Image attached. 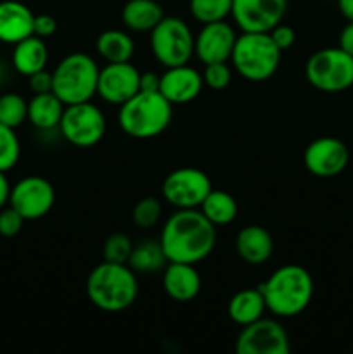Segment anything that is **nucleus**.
<instances>
[{
    "label": "nucleus",
    "mask_w": 353,
    "mask_h": 354,
    "mask_svg": "<svg viewBox=\"0 0 353 354\" xmlns=\"http://www.w3.org/2000/svg\"><path fill=\"white\" fill-rule=\"evenodd\" d=\"M159 242L168 261L197 265L213 252L217 227L201 209H176L166 220Z\"/></svg>",
    "instance_id": "f257e3e1"
},
{
    "label": "nucleus",
    "mask_w": 353,
    "mask_h": 354,
    "mask_svg": "<svg viewBox=\"0 0 353 354\" xmlns=\"http://www.w3.org/2000/svg\"><path fill=\"white\" fill-rule=\"evenodd\" d=\"M258 289L265 297L270 313L279 318H294L311 303L315 286L307 268L300 265H284L260 283Z\"/></svg>",
    "instance_id": "f03ea898"
},
{
    "label": "nucleus",
    "mask_w": 353,
    "mask_h": 354,
    "mask_svg": "<svg viewBox=\"0 0 353 354\" xmlns=\"http://www.w3.org/2000/svg\"><path fill=\"white\" fill-rule=\"evenodd\" d=\"M138 296L137 273L123 263L102 261L87 279V297L99 310L107 313L125 311Z\"/></svg>",
    "instance_id": "7ed1b4c3"
},
{
    "label": "nucleus",
    "mask_w": 353,
    "mask_h": 354,
    "mask_svg": "<svg viewBox=\"0 0 353 354\" xmlns=\"http://www.w3.org/2000/svg\"><path fill=\"white\" fill-rule=\"evenodd\" d=\"M173 106L159 92H138L120 106L118 123L132 138L159 137L172 123Z\"/></svg>",
    "instance_id": "20e7f679"
},
{
    "label": "nucleus",
    "mask_w": 353,
    "mask_h": 354,
    "mask_svg": "<svg viewBox=\"0 0 353 354\" xmlns=\"http://www.w3.org/2000/svg\"><path fill=\"white\" fill-rule=\"evenodd\" d=\"M280 55L282 50L273 44L270 33H242L235 40L230 61L242 78L262 83L275 75Z\"/></svg>",
    "instance_id": "39448f33"
},
{
    "label": "nucleus",
    "mask_w": 353,
    "mask_h": 354,
    "mask_svg": "<svg viewBox=\"0 0 353 354\" xmlns=\"http://www.w3.org/2000/svg\"><path fill=\"white\" fill-rule=\"evenodd\" d=\"M99 71V66L89 54L73 52L66 55L52 71V78H54L52 92L66 106L89 102L97 93Z\"/></svg>",
    "instance_id": "423d86ee"
},
{
    "label": "nucleus",
    "mask_w": 353,
    "mask_h": 354,
    "mask_svg": "<svg viewBox=\"0 0 353 354\" xmlns=\"http://www.w3.org/2000/svg\"><path fill=\"white\" fill-rule=\"evenodd\" d=\"M305 76L320 92H345L353 86V55L339 47L320 48L308 57Z\"/></svg>",
    "instance_id": "0eeeda50"
},
{
    "label": "nucleus",
    "mask_w": 353,
    "mask_h": 354,
    "mask_svg": "<svg viewBox=\"0 0 353 354\" xmlns=\"http://www.w3.org/2000/svg\"><path fill=\"white\" fill-rule=\"evenodd\" d=\"M194 35L180 17L165 16L151 31V48L156 61L165 68L189 64L194 55Z\"/></svg>",
    "instance_id": "6e6552de"
},
{
    "label": "nucleus",
    "mask_w": 353,
    "mask_h": 354,
    "mask_svg": "<svg viewBox=\"0 0 353 354\" xmlns=\"http://www.w3.org/2000/svg\"><path fill=\"white\" fill-rule=\"evenodd\" d=\"M106 128L104 113L90 100L66 106L59 123V130L66 142L80 149H89L99 144L106 135Z\"/></svg>",
    "instance_id": "1a4fd4ad"
},
{
    "label": "nucleus",
    "mask_w": 353,
    "mask_h": 354,
    "mask_svg": "<svg viewBox=\"0 0 353 354\" xmlns=\"http://www.w3.org/2000/svg\"><path fill=\"white\" fill-rule=\"evenodd\" d=\"M213 185L203 169L179 168L173 169L163 180V199L176 209H199L203 201Z\"/></svg>",
    "instance_id": "9d476101"
},
{
    "label": "nucleus",
    "mask_w": 353,
    "mask_h": 354,
    "mask_svg": "<svg viewBox=\"0 0 353 354\" xmlns=\"http://www.w3.org/2000/svg\"><path fill=\"white\" fill-rule=\"evenodd\" d=\"M235 351L239 354H289V335L279 322L262 317L242 327L235 341Z\"/></svg>",
    "instance_id": "9b49d317"
},
{
    "label": "nucleus",
    "mask_w": 353,
    "mask_h": 354,
    "mask_svg": "<svg viewBox=\"0 0 353 354\" xmlns=\"http://www.w3.org/2000/svg\"><path fill=\"white\" fill-rule=\"evenodd\" d=\"M54 204L55 189L44 176H26L19 180L10 190L9 206H12L26 221L47 216Z\"/></svg>",
    "instance_id": "f8f14e48"
},
{
    "label": "nucleus",
    "mask_w": 353,
    "mask_h": 354,
    "mask_svg": "<svg viewBox=\"0 0 353 354\" xmlns=\"http://www.w3.org/2000/svg\"><path fill=\"white\" fill-rule=\"evenodd\" d=\"M286 12L287 0H232L230 16L242 33H270Z\"/></svg>",
    "instance_id": "ddd939ff"
},
{
    "label": "nucleus",
    "mask_w": 353,
    "mask_h": 354,
    "mask_svg": "<svg viewBox=\"0 0 353 354\" xmlns=\"http://www.w3.org/2000/svg\"><path fill=\"white\" fill-rule=\"evenodd\" d=\"M305 168L317 178H334L350 162V151L336 137H320L307 145L303 154Z\"/></svg>",
    "instance_id": "4468645a"
},
{
    "label": "nucleus",
    "mask_w": 353,
    "mask_h": 354,
    "mask_svg": "<svg viewBox=\"0 0 353 354\" xmlns=\"http://www.w3.org/2000/svg\"><path fill=\"white\" fill-rule=\"evenodd\" d=\"M141 90V71L132 62H107L99 71L97 95L106 102L121 106Z\"/></svg>",
    "instance_id": "2eb2a0df"
},
{
    "label": "nucleus",
    "mask_w": 353,
    "mask_h": 354,
    "mask_svg": "<svg viewBox=\"0 0 353 354\" xmlns=\"http://www.w3.org/2000/svg\"><path fill=\"white\" fill-rule=\"evenodd\" d=\"M235 40H237V35L227 21L206 23L194 38V54L203 64L228 62Z\"/></svg>",
    "instance_id": "dca6fc26"
},
{
    "label": "nucleus",
    "mask_w": 353,
    "mask_h": 354,
    "mask_svg": "<svg viewBox=\"0 0 353 354\" xmlns=\"http://www.w3.org/2000/svg\"><path fill=\"white\" fill-rule=\"evenodd\" d=\"M203 75L197 69L190 68L189 64L173 66V68H166V71L161 75L159 93L172 106H179V104L192 102L203 92Z\"/></svg>",
    "instance_id": "f3484780"
},
{
    "label": "nucleus",
    "mask_w": 353,
    "mask_h": 354,
    "mask_svg": "<svg viewBox=\"0 0 353 354\" xmlns=\"http://www.w3.org/2000/svg\"><path fill=\"white\" fill-rule=\"evenodd\" d=\"M163 289L175 303H190L201 292V277L196 265L168 261L163 272Z\"/></svg>",
    "instance_id": "a211bd4d"
},
{
    "label": "nucleus",
    "mask_w": 353,
    "mask_h": 354,
    "mask_svg": "<svg viewBox=\"0 0 353 354\" xmlns=\"http://www.w3.org/2000/svg\"><path fill=\"white\" fill-rule=\"evenodd\" d=\"M35 14L17 0L0 2V41L16 45L33 35Z\"/></svg>",
    "instance_id": "6ab92c4d"
},
{
    "label": "nucleus",
    "mask_w": 353,
    "mask_h": 354,
    "mask_svg": "<svg viewBox=\"0 0 353 354\" xmlns=\"http://www.w3.org/2000/svg\"><path fill=\"white\" fill-rule=\"evenodd\" d=\"M235 251L248 265H263L273 254V239L266 228L248 225L235 237Z\"/></svg>",
    "instance_id": "aec40b11"
},
{
    "label": "nucleus",
    "mask_w": 353,
    "mask_h": 354,
    "mask_svg": "<svg viewBox=\"0 0 353 354\" xmlns=\"http://www.w3.org/2000/svg\"><path fill=\"white\" fill-rule=\"evenodd\" d=\"M48 50L44 38L31 35L24 40L17 41L12 50V66L23 76H31L33 73L47 68Z\"/></svg>",
    "instance_id": "412c9836"
},
{
    "label": "nucleus",
    "mask_w": 353,
    "mask_h": 354,
    "mask_svg": "<svg viewBox=\"0 0 353 354\" xmlns=\"http://www.w3.org/2000/svg\"><path fill=\"white\" fill-rule=\"evenodd\" d=\"M265 311H269L266 310L265 297H263L262 290L258 287H255V289H242L235 292L230 297L227 306L228 318L234 324L241 325V327L265 317Z\"/></svg>",
    "instance_id": "4be33fe9"
},
{
    "label": "nucleus",
    "mask_w": 353,
    "mask_h": 354,
    "mask_svg": "<svg viewBox=\"0 0 353 354\" xmlns=\"http://www.w3.org/2000/svg\"><path fill=\"white\" fill-rule=\"evenodd\" d=\"M66 104L54 92L33 93V99L28 100V121L38 130L59 128Z\"/></svg>",
    "instance_id": "5701e85b"
},
{
    "label": "nucleus",
    "mask_w": 353,
    "mask_h": 354,
    "mask_svg": "<svg viewBox=\"0 0 353 354\" xmlns=\"http://www.w3.org/2000/svg\"><path fill=\"white\" fill-rule=\"evenodd\" d=\"M165 17V10L156 0H128L121 10L125 26L132 31H152Z\"/></svg>",
    "instance_id": "b1692460"
},
{
    "label": "nucleus",
    "mask_w": 353,
    "mask_h": 354,
    "mask_svg": "<svg viewBox=\"0 0 353 354\" xmlns=\"http://www.w3.org/2000/svg\"><path fill=\"white\" fill-rule=\"evenodd\" d=\"M97 52L106 62H130L135 44L128 33L121 30H106L97 37Z\"/></svg>",
    "instance_id": "393cba45"
},
{
    "label": "nucleus",
    "mask_w": 353,
    "mask_h": 354,
    "mask_svg": "<svg viewBox=\"0 0 353 354\" xmlns=\"http://www.w3.org/2000/svg\"><path fill=\"white\" fill-rule=\"evenodd\" d=\"M201 213L215 225V227H225L230 225L237 218L239 207L234 196L225 190H215L208 194L206 199L201 204Z\"/></svg>",
    "instance_id": "a878e982"
},
{
    "label": "nucleus",
    "mask_w": 353,
    "mask_h": 354,
    "mask_svg": "<svg viewBox=\"0 0 353 354\" xmlns=\"http://www.w3.org/2000/svg\"><path fill=\"white\" fill-rule=\"evenodd\" d=\"M166 263H168V259L163 252L161 242L144 241L134 245V251H132L127 265L135 273H156L165 268Z\"/></svg>",
    "instance_id": "bb28decb"
},
{
    "label": "nucleus",
    "mask_w": 353,
    "mask_h": 354,
    "mask_svg": "<svg viewBox=\"0 0 353 354\" xmlns=\"http://www.w3.org/2000/svg\"><path fill=\"white\" fill-rule=\"evenodd\" d=\"M190 14L199 23L225 21L232 12V0H190Z\"/></svg>",
    "instance_id": "cd10ccee"
},
{
    "label": "nucleus",
    "mask_w": 353,
    "mask_h": 354,
    "mask_svg": "<svg viewBox=\"0 0 353 354\" xmlns=\"http://www.w3.org/2000/svg\"><path fill=\"white\" fill-rule=\"evenodd\" d=\"M28 120V100L19 93L0 95V123L16 130Z\"/></svg>",
    "instance_id": "c85d7f7f"
},
{
    "label": "nucleus",
    "mask_w": 353,
    "mask_h": 354,
    "mask_svg": "<svg viewBox=\"0 0 353 354\" xmlns=\"http://www.w3.org/2000/svg\"><path fill=\"white\" fill-rule=\"evenodd\" d=\"M21 156L19 138L14 128L0 123V171H9L17 165Z\"/></svg>",
    "instance_id": "c756f323"
},
{
    "label": "nucleus",
    "mask_w": 353,
    "mask_h": 354,
    "mask_svg": "<svg viewBox=\"0 0 353 354\" xmlns=\"http://www.w3.org/2000/svg\"><path fill=\"white\" fill-rule=\"evenodd\" d=\"M163 214V204L158 197H144L138 201L132 211V220L142 230H147L158 225Z\"/></svg>",
    "instance_id": "7c9ffc66"
},
{
    "label": "nucleus",
    "mask_w": 353,
    "mask_h": 354,
    "mask_svg": "<svg viewBox=\"0 0 353 354\" xmlns=\"http://www.w3.org/2000/svg\"><path fill=\"white\" fill-rule=\"evenodd\" d=\"M134 251V242L125 234H111L102 244V258L109 263H123L127 265Z\"/></svg>",
    "instance_id": "2f4dec72"
},
{
    "label": "nucleus",
    "mask_w": 353,
    "mask_h": 354,
    "mask_svg": "<svg viewBox=\"0 0 353 354\" xmlns=\"http://www.w3.org/2000/svg\"><path fill=\"white\" fill-rule=\"evenodd\" d=\"M204 85L211 90H225L232 82V69L227 62L206 64L203 73Z\"/></svg>",
    "instance_id": "473e14b6"
},
{
    "label": "nucleus",
    "mask_w": 353,
    "mask_h": 354,
    "mask_svg": "<svg viewBox=\"0 0 353 354\" xmlns=\"http://www.w3.org/2000/svg\"><path fill=\"white\" fill-rule=\"evenodd\" d=\"M24 221L26 220L12 206L2 207L0 209V235L7 239L16 237L23 230Z\"/></svg>",
    "instance_id": "72a5a7b5"
},
{
    "label": "nucleus",
    "mask_w": 353,
    "mask_h": 354,
    "mask_svg": "<svg viewBox=\"0 0 353 354\" xmlns=\"http://www.w3.org/2000/svg\"><path fill=\"white\" fill-rule=\"evenodd\" d=\"M270 37H272L273 44H275L282 52L293 47L294 40H296V33H294L293 28L282 23H279L272 31H270Z\"/></svg>",
    "instance_id": "f704fd0d"
},
{
    "label": "nucleus",
    "mask_w": 353,
    "mask_h": 354,
    "mask_svg": "<svg viewBox=\"0 0 353 354\" xmlns=\"http://www.w3.org/2000/svg\"><path fill=\"white\" fill-rule=\"evenodd\" d=\"M55 31H57V21L55 17H52L51 14H38L35 16L33 21V35L40 38H51L54 37Z\"/></svg>",
    "instance_id": "c9c22d12"
},
{
    "label": "nucleus",
    "mask_w": 353,
    "mask_h": 354,
    "mask_svg": "<svg viewBox=\"0 0 353 354\" xmlns=\"http://www.w3.org/2000/svg\"><path fill=\"white\" fill-rule=\"evenodd\" d=\"M28 83H30V88L33 93H47L52 92L54 78H52V73H48L47 68H45L28 76Z\"/></svg>",
    "instance_id": "e433bc0d"
},
{
    "label": "nucleus",
    "mask_w": 353,
    "mask_h": 354,
    "mask_svg": "<svg viewBox=\"0 0 353 354\" xmlns=\"http://www.w3.org/2000/svg\"><path fill=\"white\" fill-rule=\"evenodd\" d=\"M161 86V75L154 71L141 73V90L138 92H159Z\"/></svg>",
    "instance_id": "4c0bfd02"
},
{
    "label": "nucleus",
    "mask_w": 353,
    "mask_h": 354,
    "mask_svg": "<svg viewBox=\"0 0 353 354\" xmlns=\"http://www.w3.org/2000/svg\"><path fill=\"white\" fill-rule=\"evenodd\" d=\"M339 48L346 52V54L353 55V21H348L345 28L339 33Z\"/></svg>",
    "instance_id": "58836bf2"
},
{
    "label": "nucleus",
    "mask_w": 353,
    "mask_h": 354,
    "mask_svg": "<svg viewBox=\"0 0 353 354\" xmlns=\"http://www.w3.org/2000/svg\"><path fill=\"white\" fill-rule=\"evenodd\" d=\"M10 190H12V187H10L9 180H7L6 171H0V209L9 204Z\"/></svg>",
    "instance_id": "ea45409f"
},
{
    "label": "nucleus",
    "mask_w": 353,
    "mask_h": 354,
    "mask_svg": "<svg viewBox=\"0 0 353 354\" xmlns=\"http://www.w3.org/2000/svg\"><path fill=\"white\" fill-rule=\"evenodd\" d=\"M339 12L348 21H353V0H338Z\"/></svg>",
    "instance_id": "a19ab883"
}]
</instances>
